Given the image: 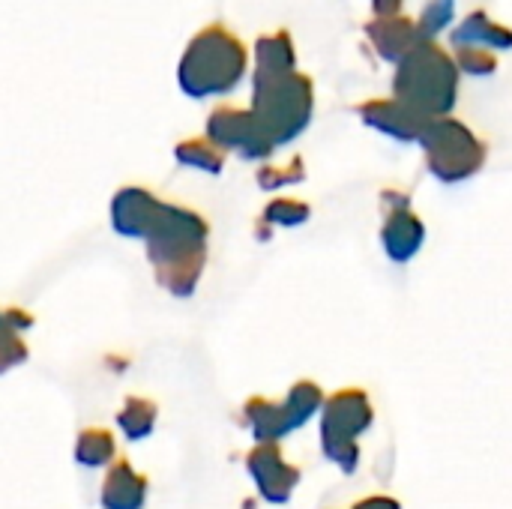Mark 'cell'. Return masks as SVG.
Masks as SVG:
<instances>
[{
  "mask_svg": "<svg viewBox=\"0 0 512 509\" xmlns=\"http://www.w3.org/2000/svg\"><path fill=\"white\" fill-rule=\"evenodd\" d=\"M207 219L189 207L159 201L144 234L147 261L156 282L171 297H192L207 261Z\"/></svg>",
  "mask_w": 512,
  "mask_h": 509,
  "instance_id": "cell-1",
  "label": "cell"
},
{
  "mask_svg": "<svg viewBox=\"0 0 512 509\" xmlns=\"http://www.w3.org/2000/svg\"><path fill=\"white\" fill-rule=\"evenodd\" d=\"M246 69L249 54L243 39L225 24H207L189 39L177 63V81L186 96L207 99L231 93L246 78Z\"/></svg>",
  "mask_w": 512,
  "mask_h": 509,
  "instance_id": "cell-2",
  "label": "cell"
},
{
  "mask_svg": "<svg viewBox=\"0 0 512 509\" xmlns=\"http://www.w3.org/2000/svg\"><path fill=\"white\" fill-rule=\"evenodd\" d=\"M393 99L423 114L426 120L450 117L459 99V69L453 54L435 39L423 42L396 63Z\"/></svg>",
  "mask_w": 512,
  "mask_h": 509,
  "instance_id": "cell-3",
  "label": "cell"
},
{
  "mask_svg": "<svg viewBox=\"0 0 512 509\" xmlns=\"http://www.w3.org/2000/svg\"><path fill=\"white\" fill-rule=\"evenodd\" d=\"M276 150L282 144H291L297 135L306 132L315 111V87L312 78L303 72H285V75H267L252 78V108H249Z\"/></svg>",
  "mask_w": 512,
  "mask_h": 509,
  "instance_id": "cell-4",
  "label": "cell"
},
{
  "mask_svg": "<svg viewBox=\"0 0 512 509\" xmlns=\"http://www.w3.org/2000/svg\"><path fill=\"white\" fill-rule=\"evenodd\" d=\"M417 144L426 153V168L441 183H465L486 165V144L456 117H435L423 126Z\"/></svg>",
  "mask_w": 512,
  "mask_h": 509,
  "instance_id": "cell-5",
  "label": "cell"
},
{
  "mask_svg": "<svg viewBox=\"0 0 512 509\" xmlns=\"http://www.w3.org/2000/svg\"><path fill=\"white\" fill-rule=\"evenodd\" d=\"M207 141L219 147L222 153L234 150L243 159L261 162L276 153V144L258 123V117L249 108H234V105H219L207 117Z\"/></svg>",
  "mask_w": 512,
  "mask_h": 509,
  "instance_id": "cell-6",
  "label": "cell"
},
{
  "mask_svg": "<svg viewBox=\"0 0 512 509\" xmlns=\"http://www.w3.org/2000/svg\"><path fill=\"white\" fill-rule=\"evenodd\" d=\"M375 411L363 390H339L321 405V435L318 438H342L357 441L372 429Z\"/></svg>",
  "mask_w": 512,
  "mask_h": 509,
  "instance_id": "cell-7",
  "label": "cell"
},
{
  "mask_svg": "<svg viewBox=\"0 0 512 509\" xmlns=\"http://www.w3.org/2000/svg\"><path fill=\"white\" fill-rule=\"evenodd\" d=\"M246 471L267 504H288L300 486V471L285 462L279 444H258L246 456Z\"/></svg>",
  "mask_w": 512,
  "mask_h": 509,
  "instance_id": "cell-8",
  "label": "cell"
},
{
  "mask_svg": "<svg viewBox=\"0 0 512 509\" xmlns=\"http://www.w3.org/2000/svg\"><path fill=\"white\" fill-rule=\"evenodd\" d=\"M372 48L378 51L381 60L387 63H399L405 54H411L414 48H420L423 42H429L417 24V18L411 15H375L372 21L363 24Z\"/></svg>",
  "mask_w": 512,
  "mask_h": 509,
  "instance_id": "cell-9",
  "label": "cell"
},
{
  "mask_svg": "<svg viewBox=\"0 0 512 509\" xmlns=\"http://www.w3.org/2000/svg\"><path fill=\"white\" fill-rule=\"evenodd\" d=\"M357 114H360V120L366 126H372V129H378V132H384V135H390L396 141H405V144L417 141L420 132H423V126L429 123L423 114L411 111L408 105H402L396 99H369V102H360L357 105Z\"/></svg>",
  "mask_w": 512,
  "mask_h": 509,
  "instance_id": "cell-10",
  "label": "cell"
},
{
  "mask_svg": "<svg viewBox=\"0 0 512 509\" xmlns=\"http://www.w3.org/2000/svg\"><path fill=\"white\" fill-rule=\"evenodd\" d=\"M423 240H426V225L411 207L384 213L381 246H384V252H387V258L393 264H408L423 249Z\"/></svg>",
  "mask_w": 512,
  "mask_h": 509,
  "instance_id": "cell-11",
  "label": "cell"
},
{
  "mask_svg": "<svg viewBox=\"0 0 512 509\" xmlns=\"http://www.w3.org/2000/svg\"><path fill=\"white\" fill-rule=\"evenodd\" d=\"M156 204H159V198L153 192H147L141 186H123L111 201V228L120 237L144 240L150 219L156 213Z\"/></svg>",
  "mask_w": 512,
  "mask_h": 509,
  "instance_id": "cell-12",
  "label": "cell"
},
{
  "mask_svg": "<svg viewBox=\"0 0 512 509\" xmlns=\"http://www.w3.org/2000/svg\"><path fill=\"white\" fill-rule=\"evenodd\" d=\"M102 509H144L147 504V480L129 465V462H111L102 492H99Z\"/></svg>",
  "mask_w": 512,
  "mask_h": 509,
  "instance_id": "cell-13",
  "label": "cell"
},
{
  "mask_svg": "<svg viewBox=\"0 0 512 509\" xmlns=\"http://www.w3.org/2000/svg\"><path fill=\"white\" fill-rule=\"evenodd\" d=\"M297 69V51H294V39L291 33L273 30V33H261L255 39V66H252V78H267V75H285Z\"/></svg>",
  "mask_w": 512,
  "mask_h": 509,
  "instance_id": "cell-14",
  "label": "cell"
},
{
  "mask_svg": "<svg viewBox=\"0 0 512 509\" xmlns=\"http://www.w3.org/2000/svg\"><path fill=\"white\" fill-rule=\"evenodd\" d=\"M450 42H453V48H465V45H471V48H486V51H489V48H510L512 33L507 27L495 24L483 9H477V12H471V15L453 30Z\"/></svg>",
  "mask_w": 512,
  "mask_h": 509,
  "instance_id": "cell-15",
  "label": "cell"
},
{
  "mask_svg": "<svg viewBox=\"0 0 512 509\" xmlns=\"http://www.w3.org/2000/svg\"><path fill=\"white\" fill-rule=\"evenodd\" d=\"M321 405H324V393H321V387H318V384H312V381H297V384L288 390V396L279 402L288 435H291L294 429H303V426H306V423L321 411Z\"/></svg>",
  "mask_w": 512,
  "mask_h": 509,
  "instance_id": "cell-16",
  "label": "cell"
},
{
  "mask_svg": "<svg viewBox=\"0 0 512 509\" xmlns=\"http://www.w3.org/2000/svg\"><path fill=\"white\" fill-rule=\"evenodd\" d=\"M243 417H246V426H249L255 444H279V441L288 435L279 402H270V399H249L246 408H243Z\"/></svg>",
  "mask_w": 512,
  "mask_h": 509,
  "instance_id": "cell-17",
  "label": "cell"
},
{
  "mask_svg": "<svg viewBox=\"0 0 512 509\" xmlns=\"http://www.w3.org/2000/svg\"><path fill=\"white\" fill-rule=\"evenodd\" d=\"M117 456V444L108 429H84L75 441V462L81 468H105Z\"/></svg>",
  "mask_w": 512,
  "mask_h": 509,
  "instance_id": "cell-18",
  "label": "cell"
},
{
  "mask_svg": "<svg viewBox=\"0 0 512 509\" xmlns=\"http://www.w3.org/2000/svg\"><path fill=\"white\" fill-rule=\"evenodd\" d=\"M117 429L129 441H144L156 429V405L150 399H141V396L126 399L123 408L117 411Z\"/></svg>",
  "mask_w": 512,
  "mask_h": 509,
  "instance_id": "cell-19",
  "label": "cell"
},
{
  "mask_svg": "<svg viewBox=\"0 0 512 509\" xmlns=\"http://www.w3.org/2000/svg\"><path fill=\"white\" fill-rule=\"evenodd\" d=\"M174 159L186 168L204 171V174H219L225 168V153L213 147L207 138H186L174 147Z\"/></svg>",
  "mask_w": 512,
  "mask_h": 509,
  "instance_id": "cell-20",
  "label": "cell"
},
{
  "mask_svg": "<svg viewBox=\"0 0 512 509\" xmlns=\"http://www.w3.org/2000/svg\"><path fill=\"white\" fill-rule=\"evenodd\" d=\"M312 210L309 204L297 201V198H276L264 207V216L261 222L270 225V228H294V225H303L309 222Z\"/></svg>",
  "mask_w": 512,
  "mask_h": 509,
  "instance_id": "cell-21",
  "label": "cell"
},
{
  "mask_svg": "<svg viewBox=\"0 0 512 509\" xmlns=\"http://www.w3.org/2000/svg\"><path fill=\"white\" fill-rule=\"evenodd\" d=\"M306 180V165L303 159H291L288 165H261L258 168V186L264 192H276V189H285V186H297Z\"/></svg>",
  "mask_w": 512,
  "mask_h": 509,
  "instance_id": "cell-22",
  "label": "cell"
},
{
  "mask_svg": "<svg viewBox=\"0 0 512 509\" xmlns=\"http://www.w3.org/2000/svg\"><path fill=\"white\" fill-rule=\"evenodd\" d=\"M27 360V345L21 333L9 324L6 312H0V375L9 369H18Z\"/></svg>",
  "mask_w": 512,
  "mask_h": 509,
  "instance_id": "cell-23",
  "label": "cell"
},
{
  "mask_svg": "<svg viewBox=\"0 0 512 509\" xmlns=\"http://www.w3.org/2000/svg\"><path fill=\"white\" fill-rule=\"evenodd\" d=\"M453 12H456V0H429L417 18L420 30L426 39H435L450 21H453Z\"/></svg>",
  "mask_w": 512,
  "mask_h": 509,
  "instance_id": "cell-24",
  "label": "cell"
},
{
  "mask_svg": "<svg viewBox=\"0 0 512 509\" xmlns=\"http://www.w3.org/2000/svg\"><path fill=\"white\" fill-rule=\"evenodd\" d=\"M453 63H456V69H459V72H468V75H477V78L492 75V72L498 69V60H495V54H492V51H486V48H471V45L456 48Z\"/></svg>",
  "mask_w": 512,
  "mask_h": 509,
  "instance_id": "cell-25",
  "label": "cell"
},
{
  "mask_svg": "<svg viewBox=\"0 0 512 509\" xmlns=\"http://www.w3.org/2000/svg\"><path fill=\"white\" fill-rule=\"evenodd\" d=\"M354 509H402V504L396 498H387V495H372V498L357 501Z\"/></svg>",
  "mask_w": 512,
  "mask_h": 509,
  "instance_id": "cell-26",
  "label": "cell"
},
{
  "mask_svg": "<svg viewBox=\"0 0 512 509\" xmlns=\"http://www.w3.org/2000/svg\"><path fill=\"white\" fill-rule=\"evenodd\" d=\"M402 3L405 0H372L375 15H399L402 12Z\"/></svg>",
  "mask_w": 512,
  "mask_h": 509,
  "instance_id": "cell-27",
  "label": "cell"
}]
</instances>
